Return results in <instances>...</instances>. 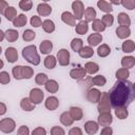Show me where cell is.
I'll list each match as a JSON object with an SVG mask.
<instances>
[{
    "label": "cell",
    "mask_w": 135,
    "mask_h": 135,
    "mask_svg": "<svg viewBox=\"0 0 135 135\" xmlns=\"http://www.w3.org/2000/svg\"><path fill=\"white\" fill-rule=\"evenodd\" d=\"M109 96L114 109L128 108L134 98L133 83L129 80H117L110 90Z\"/></svg>",
    "instance_id": "1"
},
{
    "label": "cell",
    "mask_w": 135,
    "mask_h": 135,
    "mask_svg": "<svg viewBox=\"0 0 135 135\" xmlns=\"http://www.w3.org/2000/svg\"><path fill=\"white\" fill-rule=\"evenodd\" d=\"M22 57L31 64L34 65H38L40 63V56L37 52V47L36 45H27L25 47H23L22 50Z\"/></svg>",
    "instance_id": "2"
},
{
    "label": "cell",
    "mask_w": 135,
    "mask_h": 135,
    "mask_svg": "<svg viewBox=\"0 0 135 135\" xmlns=\"http://www.w3.org/2000/svg\"><path fill=\"white\" fill-rule=\"evenodd\" d=\"M111 101H110V96L108 92H101V97L99 102L97 103V110L100 113H107L111 112Z\"/></svg>",
    "instance_id": "3"
},
{
    "label": "cell",
    "mask_w": 135,
    "mask_h": 135,
    "mask_svg": "<svg viewBox=\"0 0 135 135\" xmlns=\"http://www.w3.org/2000/svg\"><path fill=\"white\" fill-rule=\"evenodd\" d=\"M16 129V122L13 118H3L0 120V131L3 133H12Z\"/></svg>",
    "instance_id": "4"
},
{
    "label": "cell",
    "mask_w": 135,
    "mask_h": 135,
    "mask_svg": "<svg viewBox=\"0 0 135 135\" xmlns=\"http://www.w3.org/2000/svg\"><path fill=\"white\" fill-rule=\"evenodd\" d=\"M72 9H73V15L75 16L76 20H80L83 18V15H84V5H83V2L82 1H79V0H76V1H73L72 2Z\"/></svg>",
    "instance_id": "5"
},
{
    "label": "cell",
    "mask_w": 135,
    "mask_h": 135,
    "mask_svg": "<svg viewBox=\"0 0 135 135\" xmlns=\"http://www.w3.org/2000/svg\"><path fill=\"white\" fill-rule=\"evenodd\" d=\"M33 103L35 104H39L43 101V98H44V93L41 89L39 88H34L30 91V97H28Z\"/></svg>",
    "instance_id": "6"
},
{
    "label": "cell",
    "mask_w": 135,
    "mask_h": 135,
    "mask_svg": "<svg viewBox=\"0 0 135 135\" xmlns=\"http://www.w3.org/2000/svg\"><path fill=\"white\" fill-rule=\"evenodd\" d=\"M56 58H57V61L59 62V64L62 66H66L70 64V52L66 49L59 50Z\"/></svg>",
    "instance_id": "7"
},
{
    "label": "cell",
    "mask_w": 135,
    "mask_h": 135,
    "mask_svg": "<svg viewBox=\"0 0 135 135\" xmlns=\"http://www.w3.org/2000/svg\"><path fill=\"white\" fill-rule=\"evenodd\" d=\"M101 97V92L96 88H90L86 91V99L92 103H98Z\"/></svg>",
    "instance_id": "8"
},
{
    "label": "cell",
    "mask_w": 135,
    "mask_h": 135,
    "mask_svg": "<svg viewBox=\"0 0 135 135\" xmlns=\"http://www.w3.org/2000/svg\"><path fill=\"white\" fill-rule=\"evenodd\" d=\"M97 122H98L99 126H101V127H110V124L113 122V117H112L111 112L100 113V114L98 115Z\"/></svg>",
    "instance_id": "9"
},
{
    "label": "cell",
    "mask_w": 135,
    "mask_h": 135,
    "mask_svg": "<svg viewBox=\"0 0 135 135\" xmlns=\"http://www.w3.org/2000/svg\"><path fill=\"white\" fill-rule=\"evenodd\" d=\"M70 76H71L72 79L81 80V79H83V78L86 77V72H85L84 68L78 66V68H75V69H72V70H71Z\"/></svg>",
    "instance_id": "10"
},
{
    "label": "cell",
    "mask_w": 135,
    "mask_h": 135,
    "mask_svg": "<svg viewBox=\"0 0 135 135\" xmlns=\"http://www.w3.org/2000/svg\"><path fill=\"white\" fill-rule=\"evenodd\" d=\"M83 127H84L85 133L89 134V135H94V134H96V133L98 132V130H99V123L96 122V121H94V120H89V121H86Z\"/></svg>",
    "instance_id": "11"
},
{
    "label": "cell",
    "mask_w": 135,
    "mask_h": 135,
    "mask_svg": "<svg viewBox=\"0 0 135 135\" xmlns=\"http://www.w3.org/2000/svg\"><path fill=\"white\" fill-rule=\"evenodd\" d=\"M37 13L39 16L42 17H46L49 15H51L52 13V6L50 4H47L46 2H41L37 5Z\"/></svg>",
    "instance_id": "12"
},
{
    "label": "cell",
    "mask_w": 135,
    "mask_h": 135,
    "mask_svg": "<svg viewBox=\"0 0 135 135\" xmlns=\"http://www.w3.org/2000/svg\"><path fill=\"white\" fill-rule=\"evenodd\" d=\"M4 55H5L6 60H7L9 63H14V62H16V61L18 60V52H17V50H16L15 47H13V46L7 47V49L5 50Z\"/></svg>",
    "instance_id": "13"
},
{
    "label": "cell",
    "mask_w": 135,
    "mask_h": 135,
    "mask_svg": "<svg viewBox=\"0 0 135 135\" xmlns=\"http://www.w3.org/2000/svg\"><path fill=\"white\" fill-rule=\"evenodd\" d=\"M61 20H62V22H64L65 24L70 25V26H76V18H75V16L72 13L68 12V11H65V12H63L61 14Z\"/></svg>",
    "instance_id": "14"
},
{
    "label": "cell",
    "mask_w": 135,
    "mask_h": 135,
    "mask_svg": "<svg viewBox=\"0 0 135 135\" xmlns=\"http://www.w3.org/2000/svg\"><path fill=\"white\" fill-rule=\"evenodd\" d=\"M44 105L47 110L50 111H55L58 107H59V100L56 96H50L45 99L44 101Z\"/></svg>",
    "instance_id": "15"
},
{
    "label": "cell",
    "mask_w": 135,
    "mask_h": 135,
    "mask_svg": "<svg viewBox=\"0 0 135 135\" xmlns=\"http://www.w3.org/2000/svg\"><path fill=\"white\" fill-rule=\"evenodd\" d=\"M117 21H118L119 26L129 27L131 25V18L127 13H119L117 16Z\"/></svg>",
    "instance_id": "16"
},
{
    "label": "cell",
    "mask_w": 135,
    "mask_h": 135,
    "mask_svg": "<svg viewBox=\"0 0 135 135\" xmlns=\"http://www.w3.org/2000/svg\"><path fill=\"white\" fill-rule=\"evenodd\" d=\"M53 50V42L51 40H43L39 44V51L43 55H47Z\"/></svg>",
    "instance_id": "17"
},
{
    "label": "cell",
    "mask_w": 135,
    "mask_h": 135,
    "mask_svg": "<svg viewBox=\"0 0 135 135\" xmlns=\"http://www.w3.org/2000/svg\"><path fill=\"white\" fill-rule=\"evenodd\" d=\"M69 112H70L72 118L74 119V121H75V120H76V121H79V120H81L82 117H83V111H82V109L79 108V107H71Z\"/></svg>",
    "instance_id": "18"
},
{
    "label": "cell",
    "mask_w": 135,
    "mask_h": 135,
    "mask_svg": "<svg viewBox=\"0 0 135 135\" xmlns=\"http://www.w3.org/2000/svg\"><path fill=\"white\" fill-rule=\"evenodd\" d=\"M96 16H97V13H96V11H95L94 7L89 6V7L85 8L83 17H84V20H85L88 23H89V22H93V21L96 19Z\"/></svg>",
    "instance_id": "19"
},
{
    "label": "cell",
    "mask_w": 135,
    "mask_h": 135,
    "mask_svg": "<svg viewBox=\"0 0 135 135\" xmlns=\"http://www.w3.org/2000/svg\"><path fill=\"white\" fill-rule=\"evenodd\" d=\"M102 41V36L99 33H93L88 37V43L90 46H96Z\"/></svg>",
    "instance_id": "20"
},
{
    "label": "cell",
    "mask_w": 135,
    "mask_h": 135,
    "mask_svg": "<svg viewBox=\"0 0 135 135\" xmlns=\"http://www.w3.org/2000/svg\"><path fill=\"white\" fill-rule=\"evenodd\" d=\"M35 105H36V104L33 103L32 100H31L30 98H27V97L22 98L21 101H20V107H21V109H22L23 111H25V112H31V111H33V110L35 109Z\"/></svg>",
    "instance_id": "21"
},
{
    "label": "cell",
    "mask_w": 135,
    "mask_h": 135,
    "mask_svg": "<svg viewBox=\"0 0 135 135\" xmlns=\"http://www.w3.org/2000/svg\"><path fill=\"white\" fill-rule=\"evenodd\" d=\"M97 6L100 11L104 12L105 14H111L113 12V6H112L111 2H108V1H104V0H99L97 2Z\"/></svg>",
    "instance_id": "22"
},
{
    "label": "cell",
    "mask_w": 135,
    "mask_h": 135,
    "mask_svg": "<svg viewBox=\"0 0 135 135\" xmlns=\"http://www.w3.org/2000/svg\"><path fill=\"white\" fill-rule=\"evenodd\" d=\"M135 65V57L134 56H124L121 59V66L123 69H132Z\"/></svg>",
    "instance_id": "23"
},
{
    "label": "cell",
    "mask_w": 135,
    "mask_h": 135,
    "mask_svg": "<svg viewBox=\"0 0 135 135\" xmlns=\"http://www.w3.org/2000/svg\"><path fill=\"white\" fill-rule=\"evenodd\" d=\"M88 30H89V24H88V22H86L85 20L79 21V22L76 24V26H75V32H76L77 34H79V35H84V34H86Z\"/></svg>",
    "instance_id": "24"
},
{
    "label": "cell",
    "mask_w": 135,
    "mask_h": 135,
    "mask_svg": "<svg viewBox=\"0 0 135 135\" xmlns=\"http://www.w3.org/2000/svg\"><path fill=\"white\" fill-rule=\"evenodd\" d=\"M116 35L119 39H126L128 37H130L131 35V30L130 27H126V26H118L116 28Z\"/></svg>",
    "instance_id": "25"
},
{
    "label": "cell",
    "mask_w": 135,
    "mask_h": 135,
    "mask_svg": "<svg viewBox=\"0 0 135 135\" xmlns=\"http://www.w3.org/2000/svg\"><path fill=\"white\" fill-rule=\"evenodd\" d=\"M121 50L123 53H132L135 51V42L133 40L127 39L121 44Z\"/></svg>",
    "instance_id": "26"
},
{
    "label": "cell",
    "mask_w": 135,
    "mask_h": 135,
    "mask_svg": "<svg viewBox=\"0 0 135 135\" xmlns=\"http://www.w3.org/2000/svg\"><path fill=\"white\" fill-rule=\"evenodd\" d=\"M84 70L88 74L90 75H93V74H96L98 71H99V65L96 63V62H93V61H89L84 64Z\"/></svg>",
    "instance_id": "27"
},
{
    "label": "cell",
    "mask_w": 135,
    "mask_h": 135,
    "mask_svg": "<svg viewBox=\"0 0 135 135\" xmlns=\"http://www.w3.org/2000/svg\"><path fill=\"white\" fill-rule=\"evenodd\" d=\"M45 90L49 92V93H52V94H54V93H57V91L59 90V84H58V82L56 81V80H54V79H49V81L45 83Z\"/></svg>",
    "instance_id": "28"
},
{
    "label": "cell",
    "mask_w": 135,
    "mask_h": 135,
    "mask_svg": "<svg viewBox=\"0 0 135 135\" xmlns=\"http://www.w3.org/2000/svg\"><path fill=\"white\" fill-rule=\"evenodd\" d=\"M19 38V33L14 30V28H8L7 31H5V39L8 42H15L17 41Z\"/></svg>",
    "instance_id": "29"
},
{
    "label": "cell",
    "mask_w": 135,
    "mask_h": 135,
    "mask_svg": "<svg viewBox=\"0 0 135 135\" xmlns=\"http://www.w3.org/2000/svg\"><path fill=\"white\" fill-rule=\"evenodd\" d=\"M60 122H61L63 126H65V127H70V126L73 124L74 119L72 118L70 112H63V113L60 115Z\"/></svg>",
    "instance_id": "30"
},
{
    "label": "cell",
    "mask_w": 135,
    "mask_h": 135,
    "mask_svg": "<svg viewBox=\"0 0 135 135\" xmlns=\"http://www.w3.org/2000/svg\"><path fill=\"white\" fill-rule=\"evenodd\" d=\"M26 22H27V17L24 14H19L16 17V19L13 21V25L15 27H22L26 24Z\"/></svg>",
    "instance_id": "31"
},
{
    "label": "cell",
    "mask_w": 135,
    "mask_h": 135,
    "mask_svg": "<svg viewBox=\"0 0 135 135\" xmlns=\"http://www.w3.org/2000/svg\"><path fill=\"white\" fill-rule=\"evenodd\" d=\"M44 66L49 70H53L55 66H56V63H57V58L53 55H47L45 58H44Z\"/></svg>",
    "instance_id": "32"
},
{
    "label": "cell",
    "mask_w": 135,
    "mask_h": 135,
    "mask_svg": "<svg viewBox=\"0 0 135 135\" xmlns=\"http://www.w3.org/2000/svg\"><path fill=\"white\" fill-rule=\"evenodd\" d=\"M105 27L107 26L104 25V23L102 22L101 19H95L92 22V28H93V31L95 33H101V32H103L105 30Z\"/></svg>",
    "instance_id": "33"
},
{
    "label": "cell",
    "mask_w": 135,
    "mask_h": 135,
    "mask_svg": "<svg viewBox=\"0 0 135 135\" xmlns=\"http://www.w3.org/2000/svg\"><path fill=\"white\" fill-rule=\"evenodd\" d=\"M110 53H111V49H110V46H109L108 44H105V43L99 45L98 49H97V55H98L99 57H101V58H104V57L109 56Z\"/></svg>",
    "instance_id": "34"
},
{
    "label": "cell",
    "mask_w": 135,
    "mask_h": 135,
    "mask_svg": "<svg viewBox=\"0 0 135 135\" xmlns=\"http://www.w3.org/2000/svg\"><path fill=\"white\" fill-rule=\"evenodd\" d=\"M17 16H18L17 15V11H16V8L14 6H8L6 8V11L4 12V17L8 21H14Z\"/></svg>",
    "instance_id": "35"
},
{
    "label": "cell",
    "mask_w": 135,
    "mask_h": 135,
    "mask_svg": "<svg viewBox=\"0 0 135 135\" xmlns=\"http://www.w3.org/2000/svg\"><path fill=\"white\" fill-rule=\"evenodd\" d=\"M42 28H43V31L45 33H49V34L53 33L55 31V23H54V21L51 20V19L44 20L42 22Z\"/></svg>",
    "instance_id": "36"
},
{
    "label": "cell",
    "mask_w": 135,
    "mask_h": 135,
    "mask_svg": "<svg viewBox=\"0 0 135 135\" xmlns=\"http://www.w3.org/2000/svg\"><path fill=\"white\" fill-rule=\"evenodd\" d=\"M78 54H79V56H80L81 58H91V57L94 55V50H93V47L90 46V45L83 46V47L80 50V52H79Z\"/></svg>",
    "instance_id": "37"
},
{
    "label": "cell",
    "mask_w": 135,
    "mask_h": 135,
    "mask_svg": "<svg viewBox=\"0 0 135 135\" xmlns=\"http://www.w3.org/2000/svg\"><path fill=\"white\" fill-rule=\"evenodd\" d=\"M130 76V71L127 69H118L115 73V77L117 78V80H127Z\"/></svg>",
    "instance_id": "38"
},
{
    "label": "cell",
    "mask_w": 135,
    "mask_h": 135,
    "mask_svg": "<svg viewBox=\"0 0 135 135\" xmlns=\"http://www.w3.org/2000/svg\"><path fill=\"white\" fill-rule=\"evenodd\" d=\"M83 47V41L80 38H74L71 41V49L77 53L80 52V50Z\"/></svg>",
    "instance_id": "39"
},
{
    "label": "cell",
    "mask_w": 135,
    "mask_h": 135,
    "mask_svg": "<svg viewBox=\"0 0 135 135\" xmlns=\"http://www.w3.org/2000/svg\"><path fill=\"white\" fill-rule=\"evenodd\" d=\"M49 81V78H47V75L44 74V73H38L36 76H35V82L38 84V85H45V83Z\"/></svg>",
    "instance_id": "40"
},
{
    "label": "cell",
    "mask_w": 135,
    "mask_h": 135,
    "mask_svg": "<svg viewBox=\"0 0 135 135\" xmlns=\"http://www.w3.org/2000/svg\"><path fill=\"white\" fill-rule=\"evenodd\" d=\"M92 83L93 85H97V86H103L105 85L107 83V79L104 76L102 75H97V76H94L92 78Z\"/></svg>",
    "instance_id": "41"
},
{
    "label": "cell",
    "mask_w": 135,
    "mask_h": 135,
    "mask_svg": "<svg viewBox=\"0 0 135 135\" xmlns=\"http://www.w3.org/2000/svg\"><path fill=\"white\" fill-rule=\"evenodd\" d=\"M115 115L118 119H126L129 116V111L128 108H117L115 109Z\"/></svg>",
    "instance_id": "42"
},
{
    "label": "cell",
    "mask_w": 135,
    "mask_h": 135,
    "mask_svg": "<svg viewBox=\"0 0 135 135\" xmlns=\"http://www.w3.org/2000/svg\"><path fill=\"white\" fill-rule=\"evenodd\" d=\"M34 75L33 68L28 65H22V78L23 79H31Z\"/></svg>",
    "instance_id": "43"
},
{
    "label": "cell",
    "mask_w": 135,
    "mask_h": 135,
    "mask_svg": "<svg viewBox=\"0 0 135 135\" xmlns=\"http://www.w3.org/2000/svg\"><path fill=\"white\" fill-rule=\"evenodd\" d=\"M35 37H36V33L34 31L30 30V28L25 30L23 32V34H22V39L24 41H32V40L35 39Z\"/></svg>",
    "instance_id": "44"
},
{
    "label": "cell",
    "mask_w": 135,
    "mask_h": 135,
    "mask_svg": "<svg viewBox=\"0 0 135 135\" xmlns=\"http://www.w3.org/2000/svg\"><path fill=\"white\" fill-rule=\"evenodd\" d=\"M12 74L14 76L15 79L17 80H21L22 78V65H16L12 69Z\"/></svg>",
    "instance_id": "45"
},
{
    "label": "cell",
    "mask_w": 135,
    "mask_h": 135,
    "mask_svg": "<svg viewBox=\"0 0 135 135\" xmlns=\"http://www.w3.org/2000/svg\"><path fill=\"white\" fill-rule=\"evenodd\" d=\"M32 6H33V1H31V0H21L19 2V7L22 11L28 12L32 9Z\"/></svg>",
    "instance_id": "46"
},
{
    "label": "cell",
    "mask_w": 135,
    "mask_h": 135,
    "mask_svg": "<svg viewBox=\"0 0 135 135\" xmlns=\"http://www.w3.org/2000/svg\"><path fill=\"white\" fill-rule=\"evenodd\" d=\"M102 22L104 23L105 26H112L114 23V16L112 14H104L101 18Z\"/></svg>",
    "instance_id": "47"
},
{
    "label": "cell",
    "mask_w": 135,
    "mask_h": 135,
    "mask_svg": "<svg viewBox=\"0 0 135 135\" xmlns=\"http://www.w3.org/2000/svg\"><path fill=\"white\" fill-rule=\"evenodd\" d=\"M42 20H41V18L39 17V16H37V15H34V16H32L31 17V20H30V23H31V25L33 26V27H39V26H42Z\"/></svg>",
    "instance_id": "48"
},
{
    "label": "cell",
    "mask_w": 135,
    "mask_h": 135,
    "mask_svg": "<svg viewBox=\"0 0 135 135\" xmlns=\"http://www.w3.org/2000/svg\"><path fill=\"white\" fill-rule=\"evenodd\" d=\"M120 4L129 11H133L135 8V0H122L120 1Z\"/></svg>",
    "instance_id": "49"
},
{
    "label": "cell",
    "mask_w": 135,
    "mask_h": 135,
    "mask_svg": "<svg viewBox=\"0 0 135 135\" xmlns=\"http://www.w3.org/2000/svg\"><path fill=\"white\" fill-rule=\"evenodd\" d=\"M9 81H11L9 74L5 71H2L0 73V82H1V84H7V83H9Z\"/></svg>",
    "instance_id": "50"
},
{
    "label": "cell",
    "mask_w": 135,
    "mask_h": 135,
    "mask_svg": "<svg viewBox=\"0 0 135 135\" xmlns=\"http://www.w3.org/2000/svg\"><path fill=\"white\" fill-rule=\"evenodd\" d=\"M50 133H51V135H65L64 130H63L61 127H58V126L52 127Z\"/></svg>",
    "instance_id": "51"
},
{
    "label": "cell",
    "mask_w": 135,
    "mask_h": 135,
    "mask_svg": "<svg viewBox=\"0 0 135 135\" xmlns=\"http://www.w3.org/2000/svg\"><path fill=\"white\" fill-rule=\"evenodd\" d=\"M32 135H46V130L42 127H37L32 131Z\"/></svg>",
    "instance_id": "52"
},
{
    "label": "cell",
    "mask_w": 135,
    "mask_h": 135,
    "mask_svg": "<svg viewBox=\"0 0 135 135\" xmlns=\"http://www.w3.org/2000/svg\"><path fill=\"white\" fill-rule=\"evenodd\" d=\"M17 135H30V129L26 126H21L19 127L17 131Z\"/></svg>",
    "instance_id": "53"
},
{
    "label": "cell",
    "mask_w": 135,
    "mask_h": 135,
    "mask_svg": "<svg viewBox=\"0 0 135 135\" xmlns=\"http://www.w3.org/2000/svg\"><path fill=\"white\" fill-rule=\"evenodd\" d=\"M69 135H83V132L80 128L78 127H74L69 131Z\"/></svg>",
    "instance_id": "54"
},
{
    "label": "cell",
    "mask_w": 135,
    "mask_h": 135,
    "mask_svg": "<svg viewBox=\"0 0 135 135\" xmlns=\"http://www.w3.org/2000/svg\"><path fill=\"white\" fill-rule=\"evenodd\" d=\"M100 135H113V130L111 127H103L100 132Z\"/></svg>",
    "instance_id": "55"
},
{
    "label": "cell",
    "mask_w": 135,
    "mask_h": 135,
    "mask_svg": "<svg viewBox=\"0 0 135 135\" xmlns=\"http://www.w3.org/2000/svg\"><path fill=\"white\" fill-rule=\"evenodd\" d=\"M7 7H8V4L6 3V1H0V14L4 15V12L6 11Z\"/></svg>",
    "instance_id": "56"
},
{
    "label": "cell",
    "mask_w": 135,
    "mask_h": 135,
    "mask_svg": "<svg viewBox=\"0 0 135 135\" xmlns=\"http://www.w3.org/2000/svg\"><path fill=\"white\" fill-rule=\"evenodd\" d=\"M6 112V105L4 102H0V115H4Z\"/></svg>",
    "instance_id": "57"
},
{
    "label": "cell",
    "mask_w": 135,
    "mask_h": 135,
    "mask_svg": "<svg viewBox=\"0 0 135 135\" xmlns=\"http://www.w3.org/2000/svg\"><path fill=\"white\" fill-rule=\"evenodd\" d=\"M4 38H5V32H3L2 30H0V41H3Z\"/></svg>",
    "instance_id": "58"
},
{
    "label": "cell",
    "mask_w": 135,
    "mask_h": 135,
    "mask_svg": "<svg viewBox=\"0 0 135 135\" xmlns=\"http://www.w3.org/2000/svg\"><path fill=\"white\" fill-rule=\"evenodd\" d=\"M133 91H134V98H135V83H133Z\"/></svg>",
    "instance_id": "59"
}]
</instances>
